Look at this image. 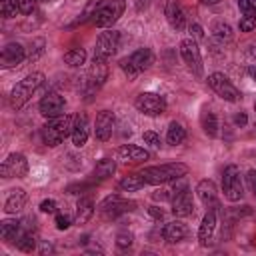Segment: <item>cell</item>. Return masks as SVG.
Here are the masks:
<instances>
[{"mask_svg":"<svg viewBox=\"0 0 256 256\" xmlns=\"http://www.w3.org/2000/svg\"><path fill=\"white\" fill-rule=\"evenodd\" d=\"M2 178H24L28 174V160L22 154H10L0 166Z\"/></svg>","mask_w":256,"mask_h":256,"instance_id":"cell-10","label":"cell"},{"mask_svg":"<svg viewBox=\"0 0 256 256\" xmlns=\"http://www.w3.org/2000/svg\"><path fill=\"white\" fill-rule=\"evenodd\" d=\"M166 20L174 30H184L186 26V14L182 10V6L176 0H170L166 4Z\"/></svg>","mask_w":256,"mask_h":256,"instance_id":"cell-18","label":"cell"},{"mask_svg":"<svg viewBox=\"0 0 256 256\" xmlns=\"http://www.w3.org/2000/svg\"><path fill=\"white\" fill-rule=\"evenodd\" d=\"M240 32H252L256 28V18H250V16H242L240 18Z\"/></svg>","mask_w":256,"mask_h":256,"instance_id":"cell-39","label":"cell"},{"mask_svg":"<svg viewBox=\"0 0 256 256\" xmlns=\"http://www.w3.org/2000/svg\"><path fill=\"white\" fill-rule=\"evenodd\" d=\"M148 212H150V216H152V218H156V220H162V218H164V212H162L158 206H150V208H148Z\"/></svg>","mask_w":256,"mask_h":256,"instance_id":"cell-45","label":"cell"},{"mask_svg":"<svg viewBox=\"0 0 256 256\" xmlns=\"http://www.w3.org/2000/svg\"><path fill=\"white\" fill-rule=\"evenodd\" d=\"M254 108H256V102H254Z\"/></svg>","mask_w":256,"mask_h":256,"instance_id":"cell-52","label":"cell"},{"mask_svg":"<svg viewBox=\"0 0 256 256\" xmlns=\"http://www.w3.org/2000/svg\"><path fill=\"white\" fill-rule=\"evenodd\" d=\"M24 56H26V52H24V48H22V44H18V42H10V44H6L4 48H2V54H0V60H2V66H16V64H20L22 60H24Z\"/></svg>","mask_w":256,"mask_h":256,"instance_id":"cell-16","label":"cell"},{"mask_svg":"<svg viewBox=\"0 0 256 256\" xmlns=\"http://www.w3.org/2000/svg\"><path fill=\"white\" fill-rule=\"evenodd\" d=\"M64 106H66L64 96H60V94H56V92H50V94H46V96L40 100V106H38V108H40V114H42V116L54 118V116H60V114H62Z\"/></svg>","mask_w":256,"mask_h":256,"instance_id":"cell-12","label":"cell"},{"mask_svg":"<svg viewBox=\"0 0 256 256\" xmlns=\"http://www.w3.org/2000/svg\"><path fill=\"white\" fill-rule=\"evenodd\" d=\"M92 214H94V202H92V198L82 196L78 200V204H76V222L78 224H84V222H88L92 218Z\"/></svg>","mask_w":256,"mask_h":256,"instance_id":"cell-25","label":"cell"},{"mask_svg":"<svg viewBox=\"0 0 256 256\" xmlns=\"http://www.w3.org/2000/svg\"><path fill=\"white\" fill-rule=\"evenodd\" d=\"M0 10H2V16H6V18L16 16V12H18V0H2L0 2Z\"/></svg>","mask_w":256,"mask_h":256,"instance_id":"cell-35","label":"cell"},{"mask_svg":"<svg viewBox=\"0 0 256 256\" xmlns=\"http://www.w3.org/2000/svg\"><path fill=\"white\" fill-rule=\"evenodd\" d=\"M202 2H204V4H218L220 0H202Z\"/></svg>","mask_w":256,"mask_h":256,"instance_id":"cell-50","label":"cell"},{"mask_svg":"<svg viewBox=\"0 0 256 256\" xmlns=\"http://www.w3.org/2000/svg\"><path fill=\"white\" fill-rule=\"evenodd\" d=\"M102 6H104V0H88L86 8H84V12H82V16L78 18V22H76V24L86 22L88 18H94V16H96V12H98Z\"/></svg>","mask_w":256,"mask_h":256,"instance_id":"cell-33","label":"cell"},{"mask_svg":"<svg viewBox=\"0 0 256 256\" xmlns=\"http://www.w3.org/2000/svg\"><path fill=\"white\" fill-rule=\"evenodd\" d=\"M130 206H134V202H128V200H122L118 194H112V196H106L102 202H100V206H98V210H100V214L104 216V218H116V216H120V214H124V212H128V210H132Z\"/></svg>","mask_w":256,"mask_h":256,"instance_id":"cell-11","label":"cell"},{"mask_svg":"<svg viewBox=\"0 0 256 256\" xmlns=\"http://www.w3.org/2000/svg\"><path fill=\"white\" fill-rule=\"evenodd\" d=\"M136 108L146 116H160L166 110V100L156 92H142L136 96Z\"/></svg>","mask_w":256,"mask_h":256,"instance_id":"cell-7","label":"cell"},{"mask_svg":"<svg viewBox=\"0 0 256 256\" xmlns=\"http://www.w3.org/2000/svg\"><path fill=\"white\" fill-rule=\"evenodd\" d=\"M212 34H214L220 42L232 40V28H230V24H226V22H214V24H212Z\"/></svg>","mask_w":256,"mask_h":256,"instance_id":"cell-31","label":"cell"},{"mask_svg":"<svg viewBox=\"0 0 256 256\" xmlns=\"http://www.w3.org/2000/svg\"><path fill=\"white\" fill-rule=\"evenodd\" d=\"M46 2H48V0H46Z\"/></svg>","mask_w":256,"mask_h":256,"instance_id":"cell-53","label":"cell"},{"mask_svg":"<svg viewBox=\"0 0 256 256\" xmlns=\"http://www.w3.org/2000/svg\"><path fill=\"white\" fill-rule=\"evenodd\" d=\"M128 60H130V64H132L138 72H144V70H148V68L154 64V54H152L150 48H140V50L132 52V54L128 56Z\"/></svg>","mask_w":256,"mask_h":256,"instance_id":"cell-20","label":"cell"},{"mask_svg":"<svg viewBox=\"0 0 256 256\" xmlns=\"http://www.w3.org/2000/svg\"><path fill=\"white\" fill-rule=\"evenodd\" d=\"M16 246H18L22 252H32L34 246H36V240H34V236H32L30 232H24L22 236L16 238Z\"/></svg>","mask_w":256,"mask_h":256,"instance_id":"cell-34","label":"cell"},{"mask_svg":"<svg viewBox=\"0 0 256 256\" xmlns=\"http://www.w3.org/2000/svg\"><path fill=\"white\" fill-rule=\"evenodd\" d=\"M198 198L204 202V206L208 208H216L218 206V192H216V184L212 180H200L196 186Z\"/></svg>","mask_w":256,"mask_h":256,"instance_id":"cell-17","label":"cell"},{"mask_svg":"<svg viewBox=\"0 0 256 256\" xmlns=\"http://www.w3.org/2000/svg\"><path fill=\"white\" fill-rule=\"evenodd\" d=\"M20 232V222L18 220H2L0 222V236L2 240H16V234Z\"/></svg>","mask_w":256,"mask_h":256,"instance_id":"cell-29","label":"cell"},{"mask_svg":"<svg viewBox=\"0 0 256 256\" xmlns=\"http://www.w3.org/2000/svg\"><path fill=\"white\" fill-rule=\"evenodd\" d=\"M124 8H126V2H124V0H110V2L104 4V6L96 12V16L92 18L94 26H98V28H108V26H112V24L122 16Z\"/></svg>","mask_w":256,"mask_h":256,"instance_id":"cell-5","label":"cell"},{"mask_svg":"<svg viewBox=\"0 0 256 256\" xmlns=\"http://www.w3.org/2000/svg\"><path fill=\"white\" fill-rule=\"evenodd\" d=\"M120 68H122V72L126 74V78H128V80H136V78H138V74H140V72L130 64V60H128V58H124V60L120 62Z\"/></svg>","mask_w":256,"mask_h":256,"instance_id":"cell-37","label":"cell"},{"mask_svg":"<svg viewBox=\"0 0 256 256\" xmlns=\"http://www.w3.org/2000/svg\"><path fill=\"white\" fill-rule=\"evenodd\" d=\"M24 204H26V194H24V190L16 188V190H12V194L6 198L4 210H6V214H16V212H20V210L24 208Z\"/></svg>","mask_w":256,"mask_h":256,"instance_id":"cell-24","label":"cell"},{"mask_svg":"<svg viewBox=\"0 0 256 256\" xmlns=\"http://www.w3.org/2000/svg\"><path fill=\"white\" fill-rule=\"evenodd\" d=\"M42 82H44V74H42V72H32V74H28L26 78H22V80L12 88V92H10V104H12V108L20 110V108L30 100V96L42 86Z\"/></svg>","mask_w":256,"mask_h":256,"instance_id":"cell-3","label":"cell"},{"mask_svg":"<svg viewBox=\"0 0 256 256\" xmlns=\"http://www.w3.org/2000/svg\"><path fill=\"white\" fill-rule=\"evenodd\" d=\"M40 210L42 212H54L56 210V202L54 200H42L40 202Z\"/></svg>","mask_w":256,"mask_h":256,"instance_id":"cell-43","label":"cell"},{"mask_svg":"<svg viewBox=\"0 0 256 256\" xmlns=\"http://www.w3.org/2000/svg\"><path fill=\"white\" fill-rule=\"evenodd\" d=\"M208 86H210L220 98H224V100H228V102H238V100H240L238 88H236L224 74H220V72H214V74L208 76Z\"/></svg>","mask_w":256,"mask_h":256,"instance_id":"cell-6","label":"cell"},{"mask_svg":"<svg viewBox=\"0 0 256 256\" xmlns=\"http://www.w3.org/2000/svg\"><path fill=\"white\" fill-rule=\"evenodd\" d=\"M246 122H248V118H246V114H244V112H240V114H236V116H234V124H236V126H244Z\"/></svg>","mask_w":256,"mask_h":256,"instance_id":"cell-46","label":"cell"},{"mask_svg":"<svg viewBox=\"0 0 256 256\" xmlns=\"http://www.w3.org/2000/svg\"><path fill=\"white\" fill-rule=\"evenodd\" d=\"M180 54H182L184 62L188 64V68L196 76H200L202 74V58H200V48L194 38H184L180 42Z\"/></svg>","mask_w":256,"mask_h":256,"instance_id":"cell-9","label":"cell"},{"mask_svg":"<svg viewBox=\"0 0 256 256\" xmlns=\"http://www.w3.org/2000/svg\"><path fill=\"white\" fill-rule=\"evenodd\" d=\"M186 172H188V166L180 164V162L148 166V168L140 170V174L146 180V184H166V182H172V180H178V178L186 176Z\"/></svg>","mask_w":256,"mask_h":256,"instance_id":"cell-1","label":"cell"},{"mask_svg":"<svg viewBox=\"0 0 256 256\" xmlns=\"http://www.w3.org/2000/svg\"><path fill=\"white\" fill-rule=\"evenodd\" d=\"M248 74H250V76L254 78V82H256V66H254V64H252V66H248Z\"/></svg>","mask_w":256,"mask_h":256,"instance_id":"cell-49","label":"cell"},{"mask_svg":"<svg viewBox=\"0 0 256 256\" xmlns=\"http://www.w3.org/2000/svg\"><path fill=\"white\" fill-rule=\"evenodd\" d=\"M238 8L244 16L256 18V0H238Z\"/></svg>","mask_w":256,"mask_h":256,"instance_id":"cell-36","label":"cell"},{"mask_svg":"<svg viewBox=\"0 0 256 256\" xmlns=\"http://www.w3.org/2000/svg\"><path fill=\"white\" fill-rule=\"evenodd\" d=\"M114 132V114L110 110H102L96 116V124H94V134L100 142H106Z\"/></svg>","mask_w":256,"mask_h":256,"instance_id":"cell-13","label":"cell"},{"mask_svg":"<svg viewBox=\"0 0 256 256\" xmlns=\"http://www.w3.org/2000/svg\"><path fill=\"white\" fill-rule=\"evenodd\" d=\"M88 134H90V128H88V116H86V112H78V114L74 116L72 134H70L72 144L78 146V148L84 146L86 140H88Z\"/></svg>","mask_w":256,"mask_h":256,"instance_id":"cell-14","label":"cell"},{"mask_svg":"<svg viewBox=\"0 0 256 256\" xmlns=\"http://www.w3.org/2000/svg\"><path fill=\"white\" fill-rule=\"evenodd\" d=\"M118 154L124 158V160H130V162H142V160H148V150L140 148V146H134V144H122L118 148Z\"/></svg>","mask_w":256,"mask_h":256,"instance_id":"cell-22","label":"cell"},{"mask_svg":"<svg viewBox=\"0 0 256 256\" xmlns=\"http://www.w3.org/2000/svg\"><path fill=\"white\" fill-rule=\"evenodd\" d=\"M114 172H116V162H114L112 158H102V160L96 164V168H94V178H96V180H106V178H110Z\"/></svg>","mask_w":256,"mask_h":256,"instance_id":"cell-27","label":"cell"},{"mask_svg":"<svg viewBox=\"0 0 256 256\" xmlns=\"http://www.w3.org/2000/svg\"><path fill=\"white\" fill-rule=\"evenodd\" d=\"M214 226H216V214H214V210H210V212L204 214L202 224H200V230H198V238H200V244L202 246L208 244V240H210V236L214 232Z\"/></svg>","mask_w":256,"mask_h":256,"instance_id":"cell-23","label":"cell"},{"mask_svg":"<svg viewBox=\"0 0 256 256\" xmlns=\"http://www.w3.org/2000/svg\"><path fill=\"white\" fill-rule=\"evenodd\" d=\"M248 180H250V186H252V190L256 194V170H250L248 172Z\"/></svg>","mask_w":256,"mask_h":256,"instance_id":"cell-47","label":"cell"},{"mask_svg":"<svg viewBox=\"0 0 256 256\" xmlns=\"http://www.w3.org/2000/svg\"><path fill=\"white\" fill-rule=\"evenodd\" d=\"M186 234H188V228H186V224L180 222V220H172V222H168V224L164 226V230H162L164 240H166V242H172V244L184 240Z\"/></svg>","mask_w":256,"mask_h":256,"instance_id":"cell-21","label":"cell"},{"mask_svg":"<svg viewBox=\"0 0 256 256\" xmlns=\"http://www.w3.org/2000/svg\"><path fill=\"white\" fill-rule=\"evenodd\" d=\"M142 140H144V144H148L150 148H160V136H158L156 132H152V130L144 132V134H142Z\"/></svg>","mask_w":256,"mask_h":256,"instance_id":"cell-38","label":"cell"},{"mask_svg":"<svg viewBox=\"0 0 256 256\" xmlns=\"http://www.w3.org/2000/svg\"><path fill=\"white\" fill-rule=\"evenodd\" d=\"M146 6H148V0H136V10L138 12H142Z\"/></svg>","mask_w":256,"mask_h":256,"instance_id":"cell-48","label":"cell"},{"mask_svg":"<svg viewBox=\"0 0 256 256\" xmlns=\"http://www.w3.org/2000/svg\"><path fill=\"white\" fill-rule=\"evenodd\" d=\"M106 78H108V66H106V62L94 58V64H92V68H90V80H88L90 88H88V92L98 90V88L104 84Z\"/></svg>","mask_w":256,"mask_h":256,"instance_id":"cell-19","label":"cell"},{"mask_svg":"<svg viewBox=\"0 0 256 256\" xmlns=\"http://www.w3.org/2000/svg\"><path fill=\"white\" fill-rule=\"evenodd\" d=\"M222 188H224V196L230 202H236L244 196V188H242V180H240V170L236 164H230L224 168L222 174Z\"/></svg>","mask_w":256,"mask_h":256,"instance_id":"cell-4","label":"cell"},{"mask_svg":"<svg viewBox=\"0 0 256 256\" xmlns=\"http://www.w3.org/2000/svg\"><path fill=\"white\" fill-rule=\"evenodd\" d=\"M144 184H146V180L142 178V174H140V172H138V174H128V176H124V178L120 180V188H122V190H126V192L140 190Z\"/></svg>","mask_w":256,"mask_h":256,"instance_id":"cell-28","label":"cell"},{"mask_svg":"<svg viewBox=\"0 0 256 256\" xmlns=\"http://www.w3.org/2000/svg\"><path fill=\"white\" fill-rule=\"evenodd\" d=\"M250 54H252V56L256 58V46H252V50H250Z\"/></svg>","mask_w":256,"mask_h":256,"instance_id":"cell-51","label":"cell"},{"mask_svg":"<svg viewBox=\"0 0 256 256\" xmlns=\"http://www.w3.org/2000/svg\"><path fill=\"white\" fill-rule=\"evenodd\" d=\"M118 42H120V34L116 30H108V32H102L96 40V48H94V58L96 60H108L116 48H118Z\"/></svg>","mask_w":256,"mask_h":256,"instance_id":"cell-8","label":"cell"},{"mask_svg":"<svg viewBox=\"0 0 256 256\" xmlns=\"http://www.w3.org/2000/svg\"><path fill=\"white\" fill-rule=\"evenodd\" d=\"M34 6H36V0H18V12L22 14H32Z\"/></svg>","mask_w":256,"mask_h":256,"instance_id":"cell-40","label":"cell"},{"mask_svg":"<svg viewBox=\"0 0 256 256\" xmlns=\"http://www.w3.org/2000/svg\"><path fill=\"white\" fill-rule=\"evenodd\" d=\"M72 124H74V116L70 114H60L54 116L46 122L44 130H42V138L46 146H58L68 134H72Z\"/></svg>","mask_w":256,"mask_h":256,"instance_id":"cell-2","label":"cell"},{"mask_svg":"<svg viewBox=\"0 0 256 256\" xmlns=\"http://www.w3.org/2000/svg\"><path fill=\"white\" fill-rule=\"evenodd\" d=\"M68 226H70V216L58 214V216H56V228H58V230H66Z\"/></svg>","mask_w":256,"mask_h":256,"instance_id":"cell-42","label":"cell"},{"mask_svg":"<svg viewBox=\"0 0 256 256\" xmlns=\"http://www.w3.org/2000/svg\"><path fill=\"white\" fill-rule=\"evenodd\" d=\"M202 128H204V132L208 134V136H216L218 134V120H216V116H214V112H210V110H206L204 114H202Z\"/></svg>","mask_w":256,"mask_h":256,"instance_id":"cell-30","label":"cell"},{"mask_svg":"<svg viewBox=\"0 0 256 256\" xmlns=\"http://www.w3.org/2000/svg\"><path fill=\"white\" fill-rule=\"evenodd\" d=\"M84 60H86V52L82 48H74L64 54V62L68 66H80V64H84Z\"/></svg>","mask_w":256,"mask_h":256,"instance_id":"cell-32","label":"cell"},{"mask_svg":"<svg viewBox=\"0 0 256 256\" xmlns=\"http://www.w3.org/2000/svg\"><path fill=\"white\" fill-rule=\"evenodd\" d=\"M190 32H192V36H194V40H200V38L204 36V32H202V28H200V24H192V26H190Z\"/></svg>","mask_w":256,"mask_h":256,"instance_id":"cell-44","label":"cell"},{"mask_svg":"<svg viewBox=\"0 0 256 256\" xmlns=\"http://www.w3.org/2000/svg\"><path fill=\"white\" fill-rule=\"evenodd\" d=\"M116 244H118L120 248H128V246L132 244V234H130V232H120V234L116 236Z\"/></svg>","mask_w":256,"mask_h":256,"instance_id":"cell-41","label":"cell"},{"mask_svg":"<svg viewBox=\"0 0 256 256\" xmlns=\"http://www.w3.org/2000/svg\"><path fill=\"white\" fill-rule=\"evenodd\" d=\"M166 140H168L170 146L182 144V142L186 140V130H184V126H182L180 122H170L168 132H166Z\"/></svg>","mask_w":256,"mask_h":256,"instance_id":"cell-26","label":"cell"},{"mask_svg":"<svg viewBox=\"0 0 256 256\" xmlns=\"http://www.w3.org/2000/svg\"><path fill=\"white\" fill-rule=\"evenodd\" d=\"M194 210V202H192V194L188 188L180 190L178 194L172 196V212L174 216L178 218H184V216H190Z\"/></svg>","mask_w":256,"mask_h":256,"instance_id":"cell-15","label":"cell"}]
</instances>
